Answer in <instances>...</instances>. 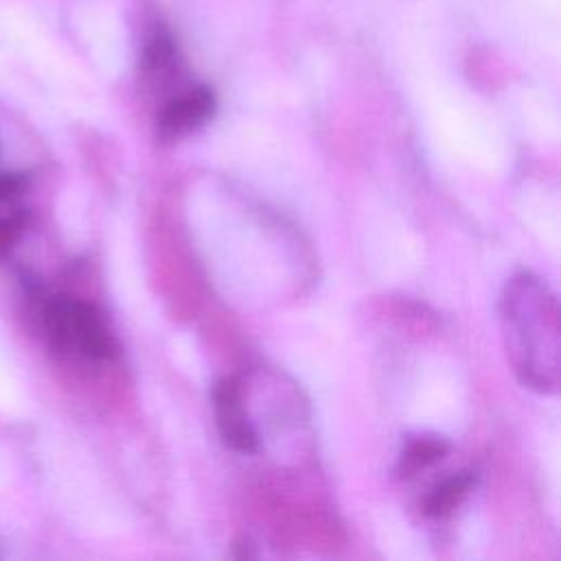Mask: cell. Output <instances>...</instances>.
I'll use <instances>...</instances> for the list:
<instances>
[{
    "label": "cell",
    "instance_id": "obj_1",
    "mask_svg": "<svg viewBox=\"0 0 561 561\" xmlns=\"http://www.w3.org/2000/svg\"><path fill=\"white\" fill-rule=\"evenodd\" d=\"M506 353L517 379L541 394L559 388V309L543 280L522 272L500 298Z\"/></svg>",
    "mask_w": 561,
    "mask_h": 561
},
{
    "label": "cell",
    "instance_id": "obj_2",
    "mask_svg": "<svg viewBox=\"0 0 561 561\" xmlns=\"http://www.w3.org/2000/svg\"><path fill=\"white\" fill-rule=\"evenodd\" d=\"M39 322L48 344L75 359L105 362L116 355V340L101 309L83 298L55 294L42 302Z\"/></svg>",
    "mask_w": 561,
    "mask_h": 561
},
{
    "label": "cell",
    "instance_id": "obj_3",
    "mask_svg": "<svg viewBox=\"0 0 561 561\" xmlns=\"http://www.w3.org/2000/svg\"><path fill=\"white\" fill-rule=\"evenodd\" d=\"M213 405L221 440L239 454H254L259 449V438L252 423L245 416L241 381L237 377H224L215 383Z\"/></svg>",
    "mask_w": 561,
    "mask_h": 561
},
{
    "label": "cell",
    "instance_id": "obj_4",
    "mask_svg": "<svg viewBox=\"0 0 561 561\" xmlns=\"http://www.w3.org/2000/svg\"><path fill=\"white\" fill-rule=\"evenodd\" d=\"M215 92L208 85H191L173 94L158 112V136L173 140L202 127L215 114Z\"/></svg>",
    "mask_w": 561,
    "mask_h": 561
},
{
    "label": "cell",
    "instance_id": "obj_5",
    "mask_svg": "<svg viewBox=\"0 0 561 561\" xmlns=\"http://www.w3.org/2000/svg\"><path fill=\"white\" fill-rule=\"evenodd\" d=\"M140 70L147 81H164L178 70V44L173 33L160 22H153L145 35Z\"/></svg>",
    "mask_w": 561,
    "mask_h": 561
},
{
    "label": "cell",
    "instance_id": "obj_6",
    "mask_svg": "<svg viewBox=\"0 0 561 561\" xmlns=\"http://www.w3.org/2000/svg\"><path fill=\"white\" fill-rule=\"evenodd\" d=\"M476 476L471 471H458L449 478H445L443 482H438L423 500V513L427 517H447L449 513H454L456 506L462 504V500L469 495V491L473 489Z\"/></svg>",
    "mask_w": 561,
    "mask_h": 561
},
{
    "label": "cell",
    "instance_id": "obj_7",
    "mask_svg": "<svg viewBox=\"0 0 561 561\" xmlns=\"http://www.w3.org/2000/svg\"><path fill=\"white\" fill-rule=\"evenodd\" d=\"M449 451V443L443 436H416L410 438L399 456V473L401 476H414L421 469H427L430 465L445 458Z\"/></svg>",
    "mask_w": 561,
    "mask_h": 561
},
{
    "label": "cell",
    "instance_id": "obj_8",
    "mask_svg": "<svg viewBox=\"0 0 561 561\" xmlns=\"http://www.w3.org/2000/svg\"><path fill=\"white\" fill-rule=\"evenodd\" d=\"M28 213L18 208L9 215H2L0 217V261L13 250V245L22 239V234L26 232L28 228Z\"/></svg>",
    "mask_w": 561,
    "mask_h": 561
},
{
    "label": "cell",
    "instance_id": "obj_9",
    "mask_svg": "<svg viewBox=\"0 0 561 561\" xmlns=\"http://www.w3.org/2000/svg\"><path fill=\"white\" fill-rule=\"evenodd\" d=\"M26 186V178L24 173H15V171H7L0 167V202L13 199L15 195H20Z\"/></svg>",
    "mask_w": 561,
    "mask_h": 561
},
{
    "label": "cell",
    "instance_id": "obj_10",
    "mask_svg": "<svg viewBox=\"0 0 561 561\" xmlns=\"http://www.w3.org/2000/svg\"><path fill=\"white\" fill-rule=\"evenodd\" d=\"M0 557H2V552H0Z\"/></svg>",
    "mask_w": 561,
    "mask_h": 561
}]
</instances>
